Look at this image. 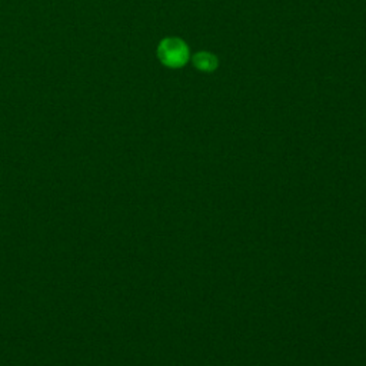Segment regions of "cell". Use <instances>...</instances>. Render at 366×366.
Returning a JSON list of instances; mask_svg holds the SVG:
<instances>
[{"instance_id": "obj_1", "label": "cell", "mask_w": 366, "mask_h": 366, "mask_svg": "<svg viewBox=\"0 0 366 366\" xmlns=\"http://www.w3.org/2000/svg\"><path fill=\"white\" fill-rule=\"evenodd\" d=\"M159 56L165 65L179 67L188 62L189 50L186 45L179 39H166L159 47Z\"/></svg>"}, {"instance_id": "obj_2", "label": "cell", "mask_w": 366, "mask_h": 366, "mask_svg": "<svg viewBox=\"0 0 366 366\" xmlns=\"http://www.w3.org/2000/svg\"><path fill=\"white\" fill-rule=\"evenodd\" d=\"M193 63L198 69L200 70H206V72H211L218 65V61L214 55L211 54H199L193 58Z\"/></svg>"}]
</instances>
